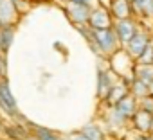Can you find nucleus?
I'll use <instances>...</instances> for the list:
<instances>
[{"label":"nucleus","instance_id":"1","mask_svg":"<svg viewBox=\"0 0 153 140\" xmlns=\"http://www.w3.org/2000/svg\"><path fill=\"white\" fill-rule=\"evenodd\" d=\"M78 31L83 34V38L87 40L94 54L103 59H108L115 50L121 49V43L112 27L110 29H90L88 25H81L78 27Z\"/></svg>","mask_w":153,"mask_h":140},{"label":"nucleus","instance_id":"2","mask_svg":"<svg viewBox=\"0 0 153 140\" xmlns=\"http://www.w3.org/2000/svg\"><path fill=\"white\" fill-rule=\"evenodd\" d=\"M108 68L126 85H130V81L133 79V72H135V59L121 47L119 50H115L108 59Z\"/></svg>","mask_w":153,"mask_h":140},{"label":"nucleus","instance_id":"3","mask_svg":"<svg viewBox=\"0 0 153 140\" xmlns=\"http://www.w3.org/2000/svg\"><path fill=\"white\" fill-rule=\"evenodd\" d=\"M0 113H4L9 120L13 119H20V110H18V102H16V97L11 90V85H9V79L7 77H2L0 79Z\"/></svg>","mask_w":153,"mask_h":140},{"label":"nucleus","instance_id":"4","mask_svg":"<svg viewBox=\"0 0 153 140\" xmlns=\"http://www.w3.org/2000/svg\"><path fill=\"white\" fill-rule=\"evenodd\" d=\"M151 41H153V32H151V29L144 27V24H142V27L135 32V36H131V38L123 45V49H124L133 59H137L139 54H140Z\"/></svg>","mask_w":153,"mask_h":140},{"label":"nucleus","instance_id":"5","mask_svg":"<svg viewBox=\"0 0 153 140\" xmlns=\"http://www.w3.org/2000/svg\"><path fill=\"white\" fill-rule=\"evenodd\" d=\"M140 27H142V22H139V20L133 18V16L123 18V20H114V25H112V29H114V32H115V36H117V40H119V43H121V47H123L131 36H135V32H137Z\"/></svg>","mask_w":153,"mask_h":140},{"label":"nucleus","instance_id":"6","mask_svg":"<svg viewBox=\"0 0 153 140\" xmlns=\"http://www.w3.org/2000/svg\"><path fill=\"white\" fill-rule=\"evenodd\" d=\"M119 81V77L112 72V70L106 66V68H97V79H96V97L99 102H103L106 99V95L110 94L112 86Z\"/></svg>","mask_w":153,"mask_h":140},{"label":"nucleus","instance_id":"7","mask_svg":"<svg viewBox=\"0 0 153 140\" xmlns=\"http://www.w3.org/2000/svg\"><path fill=\"white\" fill-rule=\"evenodd\" d=\"M63 13H65V16L68 18V22H70L74 27H81V25H87V22H88L90 7L81 6V4L65 2V4H63Z\"/></svg>","mask_w":153,"mask_h":140},{"label":"nucleus","instance_id":"8","mask_svg":"<svg viewBox=\"0 0 153 140\" xmlns=\"http://www.w3.org/2000/svg\"><path fill=\"white\" fill-rule=\"evenodd\" d=\"M2 136L6 140H27L31 136V133H29V127L25 124V119H24V122H18V119H13L9 122L4 120Z\"/></svg>","mask_w":153,"mask_h":140},{"label":"nucleus","instance_id":"9","mask_svg":"<svg viewBox=\"0 0 153 140\" xmlns=\"http://www.w3.org/2000/svg\"><path fill=\"white\" fill-rule=\"evenodd\" d=\"M87 25H88L90 29H110V27L114 25V18H112L110 11H108L106 7L97 6V7L90 9Z\"/></svg>","mask_w":153,"mask_h":140},{"label":"nucleus","instance_id":"10","mask_svg":"<svg viewBox=\"0 0 153 140\" xmlns=\"http://www.w3.org/2000/svg\"><path fill=\"white\" fill-rule=\"evenodd\" d=\"M22 15L11 0H0V27H16Z\"/></svg>","mask_w":153,"mask_h":140},{"label":"nucleus","instance_id":"11","mask_svg":"<svg viewBox=\"0 0 153 140\" xmlns=\"http://www.w3.org/2000/svg\"><path fill=\"white\" fill-rule=\"evenodd\" d=\"M130 127L137 133H149L153 131V113L146 111V110H137L135 115L130 120Z\"/></svg>","mask_w":153,"mask_h":140},{"label":"nucleus","instance_id":"12","mask_svg":"<svg viewBox=\"0 0 153 140\" xmlns=\"http://www.w3.org/2000/svg\"><path fill=\"white\" fill-rule=\"evenodd\" d=\"M131 16L139 22H153V0H130Z\"/></svg>","mask_w":153,"mask_h":140},{"label":"nucleus","instance_id":"13","mask_svg":"<svg viewBox=\"0 0 153 140\" xmlns=\"http://www.w3.org/2000/svg\"><path fill=\"white\" fill-rule=\"evenodd\" d=\"M27 127H29V133L34 140H63V135L56 133L54 129L51 127H45V126H40V124H34L31 120H25Z\"/></svg>","mask_w":153,"mask_h":140},{"label":"nucleus","instance_id":"14","mask_svg":"<svg viewBox=\"0 0 153 140\" xmlns=\"http://www.w3.org/2000/svg\"><path fill=\"white\" fill-rule=\"evenodd\" d=\"M130 94V88H128V85L124 83V81H117L114 86H112V90H110V94L106 95V99L101 102V104H105V106H115L121 99H124L126 95Z\"/></svg>","mask_w":153,"mask_h":140},{"label":"nucleus","instance_id":"15","mask_svg":"<svg viewBox=\"0 0 153 140\" xmlns=\"http://www.w3.org/2000/svg\"><path fill=\"white\" fill-rule=\"evenodd\" d=\"M114 108H115V110H117V111H119V113L128 120V122H130V120H131V117L135 115V111L139 110V101H137L133 95H130V94H128V95H126L124 99H121Z\"/></svg>","mask_w":153,"mask_h":140},{"label":"nucleus","instance_id":"16","mask_svg":"<svg viewBox=\"0 0 153 140\" xmlns=\"http://www.w3.org/2000/svg\"><path fill=\"white\" fill-rule=\"evenodd\" d=\"M110 15L114 20H123V18H130L131 16V6L130 0H112V4L108 7Z\"/></svg>","mask_w":153,"mask_h":140},{"label":"nucleus","instance_id":"17","mask_svg":"<svg viewBox=\"0 0 153 140\" xmlns=\"http://www.w3.org/2000/svg\"><path fill=\"white\" fill-rule=\"evenodd\" d=\"M79 131H81L88 140H106V138H108V133L105 131V127H103L99 122H88V124H85Z\"/></svg>","mask_w":153,"mask_h":140},{"label":"nucleus","instance_id":"18","mask_svg":"<svg viewBox=\"0 0 153 140\" xmlns=\"http://www.w3.org/2000/svg\"><path fill=\"white\" fill-rule=\"evenodd\" d=\"M133 77L148 85L153 92V65H135Z\"/></svg>","mask_w":153,"mask_h":140},{"label":"nucleus","instance_id":"19","mask_svg":"<svg viewBox=\"0 0 153 140\" xmlns=\"http://www.w3.org/2000/svg\"><path fill=\"white\" fill-rule=\"evenodd\" d=\"M15 31L16 27H0V52L7 54L13 41H15Z\"/></svg>","mask_w":153,"mask_h":140},{"label":"nucleus","instance_id":"20","mask_svg":"<svg viewBox=\"0 0 153 140\" xmlns=\"http://www.w3.org/2000/svg\"><path fill=\"white\" fill-rule=\"evenodd\" d=\"M128 88H130V95H133L137 101H140L142 97H146V95L153 94V92H151V88H149L148 85H144L142 81H139V79H135V77L130 81Z\"/></svg>","mask_w":153,"mask_h":140},{"label":"nucleus","instance_id":"21","mask_svg":"<svg viewBox=\"0 0 153 140\" xmlns=\"http://www.w3.org/2000/svg\"><path fill=\"white\" fill-rule=\"evenodd\" d=\"M137 65H153V41L139 54V57L135 59Z\"/></svg>","mask_w":153,"mask_h":140},{"label":"nucleus","instance_id":"22","mask_svg":"<svg viewBox=\"0 0 153 140\" xmlns=\"http://www.w3.org/2000/svg\"><path fill=\"white\" fill-rule=\"evenodd\" d=\"M139 108H140V110H146V111H149V113H153V94L142 97V99L139 101Z\"/></svg>","mask_w":153,"mask_h":140},{"label":"nucleus","instance_id":"23","mask_svg":"<svg viewBox=\"0 0 153 140\" xmlns=\"http://www.w3.org/2000/svg\"><path fill=\"white\" fill-rule=\"evenodd\" d=\"M0 76L7 77V54L0 52Z\"/></svg>","mask_w":153,"mask_h":140},{"label":"nucleus","instance_id":"24","mask_svg":"<svg viewBox=\"0 0 153 140\" xmlns=\"http://www.w3.org/2000/svg\"><path fill=\"white\" fill-rule=\"evenodd\" d=\"M63 138H65V140H88V138L79 131V129H78V131H70V133L63 135Z\"/></svg>","mask_w":153,"mask_h":140},{"label":"nucleus","instance_id":"25","mask_svg":"<svg viewBox=\"0 0 153 140\" xmlns=\"http://www.w3.org/2000/svg\"><path fill=\"white\" fill-rule=\"evenodd\" d=\"M131 140H153V135H149V133H133V138Z\"/></svg>","mask_w":153,"mask_h":140},{"label":"nucleus","instance_id":"26","mask_svg":"<svg viewBox=\"0 0 153 140\" xmlns=\"http://www.w3.org/2000/svg\"><path fill=\"white\" fill-rule=\"evenodd\" d=\"M110 4H112V0H99V6H101V7H106V9H108Z\"/></svg>","mask_w":153,"mask_h":140},{"label":"nucleus","instance_id":"27","mask_svg":"<svg viewBox=\"0 0 153 140\" xmlns=\"http://www.w3.org/2000/svg\"><path fill=\"white\" fill-rule=\"evenodd\" d=\"M2 129H4V120H2V117H0V136H2Z\"/></svg>","mask_w":153,"mask_h":140},{"label":"nucleus","instance_id":"28","mask_svg":"<svg viewBox=\"0 0 153 140\" xmlns=\"http://www.w3.org/2000/svg\"><path fill=\"white\" fill-rule=\"evenodd\" d=\"M151 32H153V22H151Z\"/></svg>","mask_w":153,"mask_h":140},{"label":"nucleus","instance_id":"29","mask_svg":"<svg viewBox=\"0 0 153 140\" xmlns=\"http://www.w3.org/2000/svg\"><path fill=\"white\" fill-rule=\"evenodd\" d=\"M0 140H6V138H4V136H0Z\"/></svg>","mask_w":153,"mask_h":140},{"label":"nucleus","instance_id":"30","mask_svg":"<svg viewBox=\"0 0 153 140\" xmlns=\"http://www.w3.org/2000/svg\"><path fill=\"white\" fill-rule=\"evenodd\" d=\"M0 117H2V113H0Z\"/></svg>","mask_w":153,"mask_h":140},{"label":"nucleus","instance_id":"31","mask_svg":"<svg viewBox=\"0 0 153 140\" xmlns=\"http://www.w3.org/2000/svg\"><path fill=\"white\" fill-rule=\"evenodd\" d=\"M0 79H2V76H0Z\"/></svg>","mask_w":153,"mask_h":140},{"label":"nucleus","instance_id":"32","mask_svg":"<svg viewBox=\"0 0 153 140\" xmlns=\"http://www.w3.org/2000/svg\"><path fill=\"white\" fill-rule=\"evenodd\" d=\"M151 135H153V131H151Z\"/></svg>","mask_w":153,"mask_h":140},{"label":"nucleus","instance_id":"33","mask_svg":"<svg viewBox=\"0 0 153 140\" xmlns=\"http://www.w3.org/2000/svg\"><path fill=\"white\" fill-rule=\"evenodd\" d=\"M63 140H65V138H63Z\"/></svg>","mask_w":153,"mask_h":140},{"label":"nucleus","instance_id":"34","mask_svg":"<svg viewBox=\"0 0 153 140\" xmlns=\"http://www.w3.org/2000/svg\"><path fill=\"white\" fill-rule=\"evenodd\" d=\"M106 140H108V138H106Z\"/></svg>","mask_w":153,"mask_h":140}]
</instances>
